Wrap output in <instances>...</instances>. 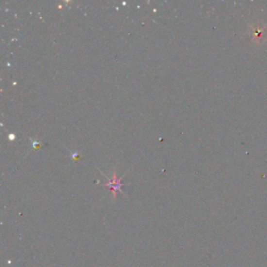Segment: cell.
<instances>
[{"mask_svg":"<svg viewBox=\"0 0 267 267\" xmlns=\"http://www.w3.org/2000/svg\"><path fill=\"white\" fill-rule=\"evenodd\" d=\"M104 177L108 179V183L107 184H103V186L109 187L111 189L112 194H113V199L115 200L117 192H121V186H122L121 179L117 178V174H116L115 170L113 171V177H112V179H109L108 175H104Z\"/></svg>","mask_w":267,"mask_h":267,"instance_id":"6da1fadb","label":"cell"}]
</instances>
